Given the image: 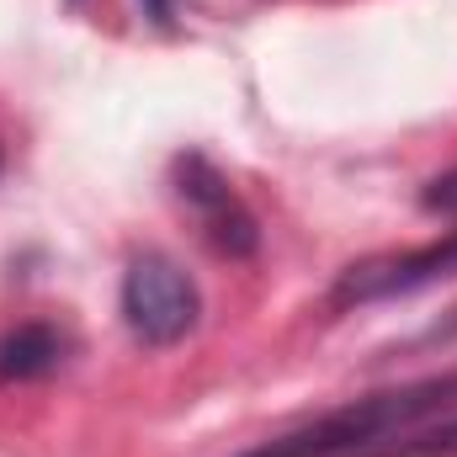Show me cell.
<instances>
[{"instance_id": "52a82bcc", "label": "cell", "mask_w": 457, "mask_h": 457, "mask_svg": "<svg viewBox=\"0 0 457 457\" xmlns=\"http://www.w3.org/2000/svg\"><path fill=\"white\" fill-rule=\"evenodd\" d=\"M420 208H426V213H436V219H457V170L436 176V181H426Z\"/></svg>"}, {"instance_id": "ba28073f", "label": "cell", "mask_w": 457, "mask_h": 457, "mask_svg": "<svg viewBox=\"0 0 457 457\" xmlns=\"http://www.w3.org/2000/svg\"><path fill=\"white\" fill-rule=\"evenodd\" d=\"M144 5H149V16H154V21H165V16H170V0H144Z\"/></svg>"}, {"instance_id": "8992f818", "label": "cell", "mask_w": 457, "mask_h": 457, "mask_svg": "<svg viewBox=\"0 0 457 457\" xmlns=\"http://www.w3.org/2000/svg\"><path fill=\"white\" fill-rule=\"evenodd\" d=\"M453 453H457V415L436 431H410V436L378 447L372 457H453Z\"/></svg>"}, {"instance_id": "3957f363", "label": "cell", "mask_w": 457, "mask_h": 457, "mask_svg": "<svg viewBox=\"0 0 457 457\" xmlns=\"http://www.w3.org/2000/svg\"><path fill=\"white\" fill-rule=\"evenodd\" d=\"M457 277V228L447 239H431L420 250H394V255H367L356 266H345L336 293H330V309H367V303H388V298H404V293H420L431 282H447Z\"/></svg>"}, {"instance_id": "7a4b0ae2", "label": "cell", "mask_w": 457, "mask_h": 457, "mask_svg": "<svg viewBox=\"0 0 457 457\" xmlns=\"http://www.w3.org/2000/svg\"><path fill=\"white\" fill-rule=\"evenodd\" d=\"M203 314V293L197 282L181 271V261L144 250L128 261L122 271V325L133 330V341L144 345H176L197 330Z\"/></svg>"}, {"instance_id": "6da1fadb", "label": "cell", "mask_w": 457, "mask_h": 457, "mask_svg": "<svg viewBox=\"0 0 457 457\" xmlns=\"http://www.w3.org/2000/svg\"><path fill=\"white\" fill-rule=\"evenodd\" d=\"M436 410H457V372L426 378V383H404V388H388V394L351 399L341 410L320 415L314 426L287 431L277 442H261V447H250V453H239V457H372L378 447L410 436Z\"/></svg>"}, {"instance_id": "5b68a950", "label": "cell", "mask_w": 457, "mask_h": 457, "mask_svg": "<svg viewBox=\"0 0 457 457\" xmlns=\"http://www.w3.org/2000/svg\"><path fill=\"white\" fill-rule=\"evenodd\" d=\"M64 361V341L54 325H16L11 336H0V378H48Z\"/></svg>"}, {"instance_id": "277c9868", "label": "cell", "mask_w": 457, "mask_h": 457, "mask_svg": "<svg viewBox=\"0 0 457 457\" xmlns=\"http://www.w3.org/2000/svg\"><path fill=\"white\" fill-rule=\"evenodd\" d=\"M176 197L187 203V213L197 219V228L213 239V250L224 255H250L261 245L255 213L239 203V192L228 187V176L219 165H208L203 154H181L176 160Z\"/></svg>"}]
</instances>
